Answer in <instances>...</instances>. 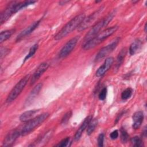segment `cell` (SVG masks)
Here are the masks:
<instances>
[{"mask_svg": "<svg viewBox=\"0 0 147 147\" xmlns=\"http://www.w3.org/2000/svg\"><path fill=\"white\" fill-rule=\"evenodd\" d=\"M72 115V112L71 110L68 111V112H67L64 115L63 117L62 118L61 121V124H64V125L66 124L68 122V121L69 120V119L71 117Z\"/></svg>", "mask_w": 147, "mask_h": 147, "instance_id": "4316f807", "label": "cell"}, {"mask_svg": "<svg viewBox=\"0 0 147 147\" xmlns=\"http://www.w3.org/2000/svg\"><path fill=\"white\" fill-rule=\"evenodd\" d=\"M9 50L6 48H1V59L2 60L3 57L7 55L9 53Z\"/></svg>", "mask_w": 147, "mask_h": 147, "instance_id": "4dcf8cb0", "label": "cell"}, {"mask_svg": "<svg viewBox=\"0 0 147 147\" xmlns=\"http://www.w3.org/2000/svg\"><path fill=\"white\" fill-rule=\"evenodd\" d=\"M70 141V137H66L64 139H63L58 144H57L56 146H60V147H64V146H69Z\"/></svg>", "mask_w": 147, "mask_h": 147, "instance_id": "83f0119b", "label": "cell"}, {"mask_svg": "<svg viewBox=\"0 0 147 147\" xmlns=\"http://www.w3.org/2000/svg\"><path fill=\"white\" fill-rule=\"evenodd\" d=\"M29 79V74L26 75L24 78H22L12 88V90H11L6 98V102L10 103L14 100L19 96L22 91L24 90Z\"/></svg>", "mask_w": 147, "mask_h": 147, "instance_id": "5b68a950", "label": "cell"}, {"mask_svg": "<svg viewBox=\"0 0 147 147\" xmlns=\"http://www.w3.org/2000/svg\"><path fill=\"white\" fill-rule=\"evenodd\" d=\"M125 111H121V112L117 115V118H116V119H115V124L120 120V119H121V117L123 116V115L125 114Z\"/></svg>", "mask_w": 147, "mask_h": 147, "instance_id": "d6a6232c", "label": "cell"}, {"mask_svg": "<svg viewBox=\"0 0 147 147\" xmlns=\"http://www.w3.org/2000/svg\"><path fill=\"white\" fill-rule=\"evenodd\" d=\"M14 31H15L14 29H10V30H7L1 32L0 34L1 43H2L3 42L9 39L11 36V35L14 33Z\"/></svg>", "mask_w": 147, "mask_h": 147, "instance_id": "44dd1931", "label": "cell"}, {"mask_svg": "<svg viewBox=\"0 0 147 147\" xmlns=\"http://www.w3.org/2000/svg\"><path fill=\"white\" fill-rule=\"evenodd\" d=\"M69 2V1H61L59 2V5H64Z\"/></svg>", "mask_w": 147, "mask_h": 147, "instance_id": "836d02e7", "label": "cell"}, {"mask_svg": "<svg viewBox=\"0 0 147 147\" xmlns=\"http://www.w3.org/2000/svg\"><path fill=\"white\" fill-rule=\"evenodd\" d=\"M49 64L46 62H44L41 63L38 67L36 68L34 73L33 74L32 77L30 78V85H33L41 77V76L47 70L49 67Z\"/></svg>", "mask_w": 147, "mask_h": 147, "instance_id": "9c48e42d", "label": "cell"}, {"mask_svg": "<svg viewBox=\"0 0 147 147\" xmlns=\"http://www.w3.org/2000/svg\"><path fill=\"white\" fill-rule=\"evenodd\" d=\"M41 21V19L39 20H37L33 23H32L31 25H30L29 26L26 28L25 29H24L22 31H21L17 36L16 38V41L18 42L22 39H23L26 36L29 35L30 33H32L39 25Z\"/></svg>", "mask_w": 147, "mask_h": 147, "instance_id": "4fadbf2b", "label": "cell"}, {"mask_svg": "<svg viewBox=\"0 0 147 147\" xmlns=\"http://www.w3.org/2000/svg\"><path fill=\"white\" fill-rule=\"evenodd\" d=\"M120 38H117L114 41H113L110 44L103 47L101 48L99 51L96 54L95 58V61H99L100 60L102 59L103 58L105 57L106 56H107L109 53L112 52L114 49L116 48L117 47L119 42Z\"/></svg>", "mask_w": 147, "mask_h": 147, "instance_id": "52a82bcc", "label": "cell"}, {"mask_svg": "<svg viewBox=\"0 0 147 147\" xmlns=\"http://www.w3.org/2000/svg\"><path fill=\"white\" fill-rule=\"evenodd\" d=\"M85 17L86 15L84 13H81L74 17L68 22H67L55 35V39L56 40H60L69 34L73 30L79 26Z\"/></svg>", "mask_w": 147, "mask_h": 147, "instance_id": "6da1fadb", "label": "cell"}, {"mask_svg": "<svg viewBox=\"0 0 147 147\" xmlns=\"http://www.w3.org/2000/svg\"><path fill=\"white\" fill-rule=\"evenodd\" d=\"M144 31H145V32H146V24H145V26H144Z\"/></svg>", "mask_w": 147, "mask_h": 147, "instance_id": "d590c367", "label": "cell"}, {"mask_svg": "<svg viewBox=\"0 0 147 147\" xmlns=\"http://www.w3.org/2000/svg\"><path fill=\"white\" fill-rule=\"evenodd\" d=\"M146 136V127H145L144 130L142 131V137H144L145 138Z\"/></svg>", "mask_w": 147, "mask_h": 147, "instance_id": "e575fe53", "label": "cell"}, {"mask_svg": "<svg viewBox=\"0 0 147 147\" xmlns=\"http://www.w3.org/2000/svg\"><path fill=\"white\" fill-rule=\"evenodd\" d=\"M144 118V113L142 111H138L135 112L132 117L133 128L135 130L139 129L143 122Z\"/></svg>", "mask_w": 147, "mask_h": 147, "instance_id": "5bb4252c", "label": "cell"}, {"mask_svg": "<svg viewBox=\"0 0 147 147\" xmlns=\"http://www.w3.org/2000/svg\"><path fill=\"white\" fill-rule=\"evenodd\" d=\"M79 36H75L69 40L61 48L59 53V58H64L68 56L74 49L79 40Z\"/></svg>", "mask_w": 147, "mask_h": 147, "instance_id": "ba28073f", "label": "cell"}, {"mask_svg": "<svg viewBox=\"0 0 147 147\" xmlns=\"http://www.w3.org/2000/svg\"><path fill=\"white\" fill-rule=\"evenodd\" d=\"M107 90L106 87H103L101 90V91L99 92V95H98V98H99V100H104L106 99V95H107Z\"/></svg>", "mask_w": 147, "mask_h": 147, "instance_id": "f1b7e54d", "label": "cell"}, {"mask_svg": "<svg viewBox=\"0 0 147 147\" xmlns=\"http://www.w3.org/2000/svg\"><path fill=\"white\" fill-rule=\"evenodd\" d=\"M114 59L113 57H109L106 59L103 64L100 66L97 71L95 72V75L97 77H102L103 76L107 71L110 68L112 65Z\"/></svg>", "mask_w": 147, "mask_h": 147, "instance_id": "7c38bea8", "label": "cell"}, {"mask_svg": "<svg viewBox=\"0 0 147 147\" xmlns=\"http://www.w3.org/2000/svg\"><path fill=\"white\" fill-rule=\"evenodd\" d=\"M118 26H114L108 28L98 33L93 38L87 42H85L82 45V48L84 50H89L94 48L101 42H102L105 39L108 38L109 36L113 34L118 29Z\"/></svg>", "mask_w": 147, "mask_h": 147, "instance_id": "7a4b0ae2", "label": "cell"}, {"mask_svg": "<svg viewBox=\"0 0 147 147\" xmlns=\"http://www.w3.org/2000/svg\"><path fill=\"white\" fill-rule=\"evenodd\" d=\"M115 14V11H113L109 15H107L105 18L100 20L99 22L94 24L84 36V38L83 40V44L87 42L93 38L98 33H99L100 31L104 27H106L110 23V22H111L113 17H114Z\"/></svg>", "mask_w": 147, "mask_h": 147, "instance_id": "3957f363", "label": "cell"}, {"mask_svg": "<svg viewBox=\"0 0 147 147\" xmlns=\"http://www.w3.org/2000/svg\"><path fill=\"white\" fill-rule=\"evenodd\" d=\"M92 116L89 115L84 119L83 123L81 124L79 128L78 129V130L75 133V134L74 136V140L75 141H78L80 138L83 132L87 127V126H88L89 122H90V121L92 119Z\"/></svg>", "mask_w": 147, "mask_h": 147, "instance_id": "2e32d148", "label": "cell"}, {"mask_svg": "<svg viewBox=\"0 0 147 147\" xmlns=\"http://www.w3.org/2000/svg\"><path fill=\"white\" fill-rule=\"evenodd\" d=\"M39 110H30L22 113L20 116V120L22 122H28L33 118V117L38 112Z\"/></svg>", "mask_w": 147, "mask_h": 147, "instance_id": "e0dca14e", "label": "cell"}, {"mask_svg": "<svg viewBox=\"0 0 147 147\" xmlns=\"http://www.w3.org/2000/svg\"><path fill=\"white\" fill-rule=\"evenodd\" d=\"M104 138L105 134L103 133H100L98 137V145L99 146H103V142H104Z\"/></svg>", "mask_w": 147, "mask_h": 147, "instance_id": "f546056e", "label": "cell"}, {"mask_svg": "<svg viewBox=\"0 0 147 147\" xmlns=\"http://www.w3.org/2000/svg\"><path fill=\"white\" fill-rule=\"evenodd\" d=\"M126 49L124 48L121 50V51L119 52L117 56V57L116 59L115 66V69L118 70L121 67V65L122 64L124 61L125 57L126 56Z\"/></svg>", "mask_w": 147, "mask_h": 147, "instance_id": "ac0fdd59", "label": "cell"}, {"mask_svg": "<svg viewBox=\"0 0 147 147\" xmlns=\"http://www.w3.org/2000/svg\"><path fill=\"white\" fill-rule=\"evenodd\" d=\"M119 136L118 131L117 130H115L113 131H112L110 134V137L111 140H115L118 138Z\"/></svg>", "mask_w": 147, "mask_h": 147, "instance_id": "1f68e13d", "label": "cell"}, {"mask_svg": "<svg viewBox=\"0 0 147 147\" xmlns=\"http://www.w3.org/2000/svg\"><path fill=\"white\" fill-rule=\"evenodd\" d=\"M98 123V121L97 119L94 118L92 119L89 122L88 126H87V134L88 136H90L95 130L96 127L97 126V125Z\"/></svg>", "mask_w": 147, "mask_h": 147, "instance_id": "7402d4cb", "label": "cell"}, {"mask_svg": "<svg viewBox=\"0 0 147 147\" xmlns=\"http://www.w3.org/2000/svg\"><path fill=\"white\" fill-rule=\"evenodd\" d=\"M38 44L37 43L34 44L33 46H32L29 51V53L26 55V56L24 58V62L23 63H24L26 60H28L29 58L32 57L36 52L37 50L38 49Z\"/></svg>", "mask_w": 147, "mask_h": 147, "instance_id": "603a6c76", "label": "cell"}, {"mask_svg": "<svg viewBox=\"0 0 147 147\" xmlns=\"http://www.w3.org/2000/svg\"><path fill=\"white\" fill-rule=\"evenodd\" d=\"M16 1H12L10 2L7 7L1 12V17H0V22L1 24L2 25L4 24L6 21H7L9 18L14 13V7Z\"/></svg>", "mask_w": 147, "mask_h": 147, "instance_id": "8fae6325", "label": "cell"}, {"mask_svg": "<svg viewBox=\"0 0 147 147\" xmlns=\"http://www.w3.org/2000/svg\"><path fill=\"white\" fill-rule=\"evenodd\" d=\"M42 84L41 83H38L34 87V88L30 91V94H29V95L26 98V100L25 101L26 105L28 106L30 105L33 101V100L36 98V97L39 94L41 89L42 88Z\"/></svg>", "mask_w": 147, "mask_h": 147, "instance_id": "9a60e30c", "label": "cell"}, {"mask_svg": "<svg viewBox=\"0 0 147 147\" xmlns=\"http://www.w3.org/2000/svg\"><path fill=\"white\" fill-rule=\"evenodd\" d=\"M130 141L134 146L139 147V146H144L142 139L138 136H134L132 137L130 140Z\"/></svg>", "mask_w": 147, "mask_h": 147, "instance_id": "d4e9b609", "label": "cell"}, {"mask_svg": "<svg viewBox=\"0 0 147 147\" xmlns=\"http://www.w3.org/2000/svg\"><path fill=\"white\" fill-rule=\"evenodd\" d=\"M52 134H53L52 130H49L48 131L45 133L42 136H41L40 138H39L37 140V142H35L36 144H34V146L42 145H44V144H47V142L50 140L51 137H52Z\"/></svg>", "mask_w": 147, "mask_h": 147, "instance_id": "d6986e66", "label": "cell"}, {"mask_svg": "<svg viewBox=\"0 0 147 147\" xmlns=\"http://www.w3.org/2000/svg\"><path fill=\"white\" fill-rule=\"evenodd\" d=\"M142 45V42L141 40L137 39L133 41L129 47V53L130 55H134L140 49Z\"/></svg>", "mask_w": 147, "mask_h": 147, "instance_id": "ffe728a7", "label": "cell"}, {"mask_svg": "<svg viewBox=\"0 0 147 147\" xmlns=\"http://www.w3.org/2000/svg\"><path fill=\"white\" fill-rule=\"evenodd\" d=\"M133 94V89L130 87H127L125 90H124L121 93V99L123 100H126L129 99Z\"/></svg>", "mask_w": 147, "mask_h": 147, "instance_id": "cb8c5ba5", "label": "cell"}, {"mask_svg": "<svg viewBox=\"0 0 147 147\" xmlns=\"http://www.w3.org/2000/svg\"><path fill=\"white\" fill-rule=\"evenodd\" d=\"M103 10H104V6H102L96 11H95L94 12L91 13L90 15H89L87 17H85V18L82 21L81 24L78 28V30L79 32L83 31L86 29H87L88 28L90 27L91 25H92V24L99 17L100 14L103 12Z\"/></svg>", "mask_w": 147, "mask_h": 147, "instance_id": "8992f818", "label": "cell"}, {"mask_svg": "<svg viewBox=\"0 0 147 147\" xmlns=\"http://www.w3.org/2000/svg\"><path fill=\"white\" fill-rule=\"evenodd\" d=\"M121 133V141L122 144H125L129 140V134L125 128L121 127L120 129Z\"/></svg>", "mask_w": 147, "mask_h": 147, "instance_id": "484cf974", "label": "cell"}, {"mask_svg": "<svg viewBox=\"0 0 147 147\" xmlns=\"http://www.w3.org/2000/svg\"><path fill=\"white\" fill-rule=\"evenodd\" d=\"M21 134V130L18 129H14L11 130L7 133L6 136L5 137L3 141L2 146H11L15 142L16 140L19 137Z\"/></svg>", "mask_w": 147, "mask_h": 147, "instance_id": "30bf717a", "label": "cell"}, {"mask_svg": "<svg viewBox=\"0 0 147 147\" xmlns=\"http://www.w3.org/2000/svg\"><path fill=\"white\" fill-rule=\"evenodd\" d=\"M49 116V114L48 113H44L28 121L21 130V134L22 136L27 135L33 131L36 127L42 124Z\"/></svg>", "mask_w": 147, "mask_h": 147, "instance_id": "277c9868", "label": "cell"}]
</instances>
